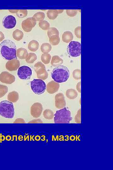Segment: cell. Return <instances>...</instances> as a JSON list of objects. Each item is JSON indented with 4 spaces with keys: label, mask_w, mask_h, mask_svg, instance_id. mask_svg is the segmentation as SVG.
<instances>
[{
    "label": "cell",
    "mask_w": 113,
    "mask_h": 170,
    "mask_svg": "<svg viewBox=\"0 0 113 170\" xmlns=\"http://www.w3.org/2000/svg\"><path fill=\"white\" fill-rule=\"evenodd\" d=\"M17 57L20 59H25L28 55V53L26 49L20 48L17 50Z\"/></svg>",
    "instance_id": "cell-17"
},
{
    "label": "cell",
    "mask_w": 113,
    "mask_h": 170,
    "mask_svg": "<svg viewBox=\"0 0 113 170\" xmlns=\"http://www.w3.org/2000/svg\"><path fill=\"white\" fill-rule=\"evenodd\" d=\"M66 12L68 16L70 17H74L77 15L78 10H67Z\"/></svg>",
    "instance_id": "cell-35"
},
{
    "label": "cell",
    "mask_w": 113,
    "mask_h": 170,
    "mask_svg": "<svg viewBox=\"0 0 113 170\" xmlns=\"http://www.w3.org/2000/svg\"><path fill=\"white\" fill-rule=\"evenodd\" d=\"M34 70L37 74V77L39 79L45 80L48 77V73L46 70L44 64L41 62H38L34 66Z\"/></svg>",
    "instance_id": "cell-7"
},
{
    "label": "cell",
    "mask_w": 113,
    "mask_h": 170,
    "mask_svg": "<svg viewBox=\"0 0 113 170\" xmlns=\"http://www.w3.org/2000/svg\"><path fill=\"white\" fill-rule=\"evenodd\" d=\"M51 45L48 43L42 44L41 47V50L42 52L44 54H47L52 50Z\"/></svg>",
    "instance_id": "cell-23"
},
{
    "label": "cell",
    "mask_w": 113,
    "mask_h": 170,
    "mask_svg": "<svg viewBox=\"0 0 113 170\" xmlns=\"http://www.w3.org/2000/svg\"><path fill=\"white\" fill-rule=\"evenodd\" d=\"M19 10H9V11L12 13H17L19 11Z\"/></svg>",
    "instance_id": "cell-41"
},
{
    "label": "cell",
    "mask_w": 113,
    "mask_h": 170,
    "mask_svg": "<svg viewBox=\"0 0 113 170\" xmlns=\"http://www.w3.org/2000/svg\"><path fill=\"white\" fill-rule=\"evenodd\" d=\"M67 52L69 55L73 57H77L81 54V45L79 42H70L68 46Z\"/></svg>",
    "instance_id": "cell-6"
},
{
    "label": "cell",
    "mask_w": 113,
    "mask_h": 170,
    "mask_svg": "<svg viewBox=\"0 0 113 170\" xmlns=\"http://www.w3.org/2000/svg\"><path fill=\"white\" fill-rule=\"evenodd\" d=\"M53 118L55 123H69L72 120L71 113L66 107L56 111Z\"/></svg>",
    "instance_id": "cell-4"
},
{
    "label": "cell",
    "mask_w": 113,
    "mask_h": 170,
    "mask_svg": "<svg viewBox=\"0 0 113 170\" xmlns=\"http://www.w3.org/2000/svg\"><path fill=\"white\" fill-rule=\"evenodd\" d=\"M69 71L68 68L63 65L56 66L52 72V78L57 83L66 82L69 77Z\"/></svg>",
    "instance_id": "cell-2"
},
{
    "label": "cell",
    "mask_w": 113,
    "mask_h": 170,
    "mask_svg": "<svg viewBox=\"0 0 113 170\" xmlns=\"http://www.w3.org/2000/svg\"><path fill=\"white\" fill-rule=\"evenodd\" d=\"M51 58V55L48 53L42 54L41 57L42 62L45 64H47L50 63Z\"/></svg>",
    "instance_id": "cell-29"
},
{
    "label": "cell",
    "mask_w": 113,
    "mask_h": 170,
    "mask_svg": "<svg viewBox=\"0 0 113 170\" xmlns=\"http://www.w3.org/2000/svg\"><path fill=\"white\" fill-rule=\"evenodd\" d=\"M15 109L11 102L4 100L0 102V115L6 118L13 119L15 115Z\"/></svg>",
    "instance_id": "cell-3"
},
{
    "label": "cell",
    "mask_w": 113,
    "mask_h": 170,
    "mask_svg": "<svg viewBox=\"0 0 113 170\" xmlns=\"http://www.w3.org/2000/svg\"><path fill=\"white\" fill-rule=\"evenodd\" d=\"M39 46V44L38 42L36 40H33L28 44V48L30 51L35 52L38 49Z\"/></svg>",
    "instance_id": "cell-19"
},
{
    "label": "cell",
    "mask_w": 113,
    "mask_h": 170,
    "mask_svg": "<svg viewBox=\"0 0 113 170\" xmlns=\"http://www.w3.org/2000/svg\"><path fill=\"white\" fill-rule=\"evenodd\" d=\"M47 35L49 38L54 35L59 36V32L58 30L54 27L49 28L47 32Z\"/></svg>",
    "instance_id": "cell-30"
},
{
    "label": "cell",
    "mask_w": 113,
    "mask_h": 170,
    "mask_svg": "<svg viewBox=\"0 0 113 170\" xmlns=\"http://www.w3.org/2000/svg\"><path fill=\"white\" fill-rule=\"evenodd\" d=\"M8 88L6 86L0 85V98L4 97L8 92Z\"/></svg>",
    "instance_id": "cell-32"
},
{
    "label": "cell",
    "mask_w": 113,
    "mask_h": 170,
    "mask_svg": "<svg viewBox=\"0 0 113 170\" xmlns=\"http://www.w3.org/2000/svg\"><path fill=\"white\" fill-rule=\"evenodd\" d=\"M59 87L60 85L59 83L52 81L48 83L47 90L49 93L53 94L58 91Z\"/></svg>",
    "instance_id": "cell-15"
},
{
    "label": "cell",
    "mask_w": 113,
    "mask_h": 170,
    "mask_svg": "<svg viewBox=\"0 0 113 170\" xmlns=\"http://www.w3.org/2000/svg\"><path fill=\"white\" fill-rule=\"evenodd\" d=\"M19 99V94L15 91L9 93L8 96V100L12 103H16Z\"/></svg>",
    "instance_id": "cell-18"
},
{
    "label": "cell",
    "mask_w": 113,
    "mask_h": 170,
    "mask_svg": "<svg viewBox=\"0 0 113 170\" xmlns=\"http://www.w3.org/2000/svg\"><path fill=\"white\" fill-rule=\"evenodd\" d=\"M31 87L33 92L38 95L44 93L46 88L44 82L41 79H34L31 82Z\"/></svg>",
    "instance_id": "cell-5"
},
{
    "label": "cell",
    "mask_w": 113,
    "mask_h": 170,
    "mask_svg": "<svg viewBox=\"0 0 113 170\" xmlns=\"http://www.w3.org/2000/svg\"><path fill=\"white\" fill-rule=\"evenodd\" d=\"M39 26L42 29L47 30L50 28V25L48 22L45 20H43L39 22Z\"/></svg>",
    "instance_id": "cell-31"
},
{
    "label": "cell",
    "mask_w": 113,
    "mask_h": 170,
    "mask_svg": "<svg viewBox=\"0 0 113 170\" xmlns=\"http://www.w3.org/2000/svg\"><path fill=\"white\" fill-rule=\"evenodd\" d=\"M17 16L20 18H24L27 15L28 11L26 10H20L16 13Z\"/></svg>",
    "instance_id": "cell-33"
},
{
    "label": "cell",
    "mask_w": 113,
    "mask_h": 170,
    "mask_svg": "<svg viewBox=\"0 0 113 170\" xmlns=\"http://www.w3.org/2000/svg\"><path fill=\"white\" fill-rule=\"evenodd\" d=\"M57 11L58 13L59 14H61L63 12V11H64V10H57Z\"/></svg>",
    "instance_id": "cell-42"
},
{
    "label": "cell",
    "mask_w": 113,
    "mask_h": 170,
    "mask_svg": "<svg viewBox=\"0 0 113 170\" xmlns=\"http://www.w3.org/2000/svg\"><path fill=\"white\" fill-rule=\"evenodd\" d=\"M43 110V107L41 104L36 103L34 104L31 108V114L34 118L39 117Z\"/></svg>",
    "instance_id": "cell-12"
},
{
    "label": "cell",
    "mask_w": 113,
    "mask_h": 170,
    "mask_svg": "<svg viewBox=\"0 0 113 170\" xmlns=\"http://www.w3.org/2000/svg\"><path fill=\"white\" fill-rule=\"evenodd\" d=\"M20 61L17 59L9 60L6 64V69L10 71H16L20 66Z\"/></svg>",
    "instance_id": "cell-14"
},
{
    "label": "cell",
    "mask_w": 113,
    "mask_h": 170,
    "mask_svg": "<svg viewBox=\"0 0 113 170\" xmlns=\"http://www.w3.org/2000/svg\"><path fill=\"white\" fill-rule=\"evenodd\" d=\"M74 36L72 33L69 31L65 32L62 36L63 41L66 43L71 42L73 40Z\"/></svg>",
    "instance_id": "cell-16"
},
{
    "label": "cell",
    "mask_w": 113,
    "mask_h": 170,
    "mask_svg": "<svg viewBox=\"0 0 113 170\" xmlns=\"http://www.w3.org/2000/svg\"><path fill=\"white\" fill-rule=\"evenodd\" d=\"M78 95L76 91L74 89L68 90L66 92V96L70 99H74L76 98Z\"/></svg>",
    "instance_id": "cell-26"
},
{
    "label": "cell",
    "mask_w": 113,
    "mask_h": 170,
    "mask_svg": "<svg viewBox=\"0 0 113 170\" xmlns=\"http://www.w3.org/2000/svg\"><path fill=\"white\" fill-rule=\"evenodd\" d=\"M73 76L76 79H80L81 78V70L79 69H76L73 73Z\"/></svg>",
    "instance_id": "cell-34"
},
{
    "label": "cell",
    "mask_w": 113,
    "mask_h": 170,
    "mask_svg": "<svg viewBox=\"0 0 113 170\" xmlns=\"http://www.w3.org/2000/svg\"><path fill=\"white\" fill-rule=\"evenodd\" d=\"M43 116L44 118L47 119H52L54 118V113L51 110L46 109L43 112Z\"/></svg>",
    "instance_id": "cell-27"
},
{
    "label": "cell",
    "mask_w": 113,
    "mask_h": 170,
    "mask_svg": "<svg viewBox=\"0 0 113 170\" xmlns=\"http://www.w3.org/2000/svg\"><path fill=\"white\" fill-rule=\"evenodd\" d=\"M15 76L8 72H3L0 74V81L3 83L10 85L15 82Z\"/></svg>",
    "instance_id": "cell-11"
},
{
    "label": "cell",
    "mask_w": 113,
    "mask_h": 170,
    "mask_svg": "<svg viewBox=\"0 0 113 170\" xmlns=\"http://www.w3.org/2000/svg\"><path fill=\"white\" fill-rule=\"evenodd\" d=\"M37 59V57L36 54L33 53H30L28 54L26 60L27 63L32 64Z\"/></svg>",
    "instance_id": "cell-24"
},
{
    "label": "cell",
    "mask_w": 113,
    "mask_h": 170,
    "mask_svg": "<svg viewBox=\"0 0 113 170\" xmlns=\"http://www.w3.org/2000/svg\"><path fill=\"white\" fill-rule=\"evenodd\" d=\"M32 71L31 68L27 66H24L19 68L17 75L21 79H29L32 75Z\"/></svg>",
    "instance_id": "cell-8"
},
{
    "label": "cell",
    "mask_w": 113,
    "mask_h": 170,
    "mask_svg": "<svg viewBox=\"0 0 113 170\" xmlns=\"http://www.w3.org/2000/svg\"><path fill=\"white\" fill-rule=\"evenodd\" d=\"M63 63V60L58 56H53L51 60V64L53 66L60 65Z\"/></svg>",
    "instance_id": "cell-21"
},
{
    "label": "cell",
    "mask_w": 113,
    "mask_h": 170,
    "mask_svg": "<svg viewBox=\"0 0 113 170\" xmlns=\"http://www.w3.org/2000/svg\"><path fill=\"white\" fill-rule=\"evenodd\" d=\"M75 34L77 38H81V26H78L75 28Z\"/></svg>",
    "instance_id": "cell-37"
},
{
    "label": "cell",
    "mask_w": 113,
    "mask_h": 170,
    "mask_svg": "<svg viewBox=\"0 0 113 170\" xmlns=\"http://www.w3.org/2000/svg\"><path fill=\"white\" fill-rule=\"evenodd\" d=\"M36 24V20L33 17H31L24 20L22 23V26L25 32H30Z\"/></svg>",
    "instance_id": "cell-9"
},
{
    "label": "cell",
    "mask_w": 113,
    "mask_h": 170,
    "mask_svg": "<svg viewBox=\"0 0 113 170\" xmlns=\"http://www.w3.org/2000/svg\"><path fill=\"white\" fill-rule=\"evenodd\" d=\"M75 122L77 123H81V110H79L76 115L75 118Z\"/></svg>",
    "instance_id": "cell-36"
},
{
    "label": "cell",
    "mask_w": 113,
    "mask_h": 170,
    "mask_svg": "<svg viewBox=\"0 0 113 170\" xmlns=\"http://www.w3.org/2000/svg\"><path fill=\"white\" fill-rule=\"evenodd\" d=\"M49 41L50 44L53 45H58L60 42V39L59 36L54 35L49 38Z\"/></svg>",
    "instance_id": "cell-25"
},
{
    "label": "cell",
    "mask_w": 113,
    "mask_h": 170,
    "mask_svg": "<svg viewBox=\"0 0 113 170\" xmlns=\"http://www.w3.org/2000/svg\"><path fill=\"white\" fill-rule=\"evenodd\" d=\"M66 101L63 94L61 93L56 94L55 96V106L59 109L65 107Z\"/></svg>",
    "instance_id": "cell-13"
},
{
    "label": "cell",
    "mask_w": 113,
    "mask_h": 170,
    "mask_svg": "<svg viewBox=\"0 0 113 170\" xmlns=\"http://www.w3.org/2000/svg\"><path fill=\"white\" fill-rule=\"evenodd\" d=\"M24 36L23 32L18 29L14 31L13 33V38L17 41H19L22 40Z\"/></svg>",
    "instance_id": "cell-20"
},
{
    "label": "cell",
    "mask_w": 113,
    "mask_h": 170,
    "mask_svg": "<svg viewBox=\"0 0 113 170\" xmlns=\"http://www.w3.org/2000/svg\"><path fill=\"white\" fill-rule=\"evenodd\" d=\"M5 39L4 34L2 32L0 31V42L3 41Z\"/></svg>",
    "instance_id": "cell-40"
},
{
    "label": "cell",
    "mask_w": 113,
    "mask_h": 170,
    "mask_svg": "<svg viewBox=\"0 0 113 170\" xmlns=\"http://www.w3.org/2000/svg\"><path fill=\"white\" fill-rule=\"evenodd\" d=\"M24 120L22 118H18L16 119L14 122V123H25Z\"/></svg>",
    "instance_id": "cell-38"
},
{
    "label": "cell",
    "mask_w": 113,
    "mask_h": 170,
    "mask_svg": "<svg viewBox=\"0 0 113 170\" xmlns=\"http://www.w3.org/2000/svg\"><path fill=\"white\" fill-rule=\"evenodd\" d=\"M36 21L41 22L43 21L45 18V14L41 12H39L35 14L33 17Z\"/></svg>",
    "instance_id": "cell-28"
},
{
    "label": "cell",
    "mask_w": 113,
    "mask_h": 170,
    "mask_svg": "<svg viewBox=\"0 0 113 170\" xmlns=\"http://www.w3.org/2000/svg\"><path fill=\"white\" fill-rule=\"evenodd\" d=\"M42 121L40 119H36L32 120L28 122L29 123H41Z\"/></svg>",
    "instance_id": "cell-39"
},
{
    "label": "cell",
    "mask_w": 113,
    "mask_h": 170,
    "mask_svg": "<svg viewBox=\"0 0 113 170\" xmlns=\"http://www.w3.org/2000/svg\"><path fill=\"white\" fill-rule=\"evenodd\" d=\"M59 14L57 10H49L47 12V17L50 20L55 19L58 16Z\"/></svg>",
    "instance_id": "cell-22"
},
{
    "label": "cell",
    "mask_w": 113,
    "mask_h": 170,
    "mask_svg": "<svg viewBox=\"0 0 113 170\" xmlns=\"http://www.w3.org/2000/svg\"><path fill=\"white\" fill-rule=\"evenodd\" d=\"M17 50L15 44L10 40H5L0 44V53L7 60L17 59Z\"/></svg>",
    "instance_id": "cell-1"
},
{
    "label": "cell",
    "mask_w": 113,
    "mask_h": 170,
    "mask_svg": "<svg viewBox=\"0 0 113 170\" xmlns=\"http://www.w3.org/2000/svg\"><path fill=\"white\" fill-rule=\"evenodd\" d=\"M16 24V18L12 15L6 16L3 20V26L4 28L6 29H13L15 26Z\"/></svg>",
    "instance_id": "cell-10"
}]
</instances>
